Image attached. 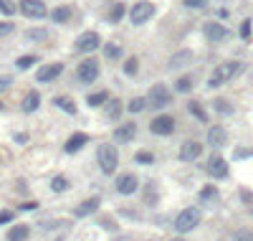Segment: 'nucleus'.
<instances>
[{
    "mask_svg": "<svg viewBox=\"0 0 253 241\" xmlns=\"http://www.w3.org/2000/svg\"><path fill=\"white\" fill-rule=\"evenodd\" d=\"M243 69L246 66L240 61H223V64H218V66L213 69V74H210V79H208V86H210V89H218V86L228 84L230 79H236Z\"/></svg>",
    "mask_w": 253,
    "mask_h": 241,
    "instance_id": "obj_1",
    "label": "nucleus"
},
{
    "mask_svg": "<svg viewBox=\"0 0 253 241\" xmlns=\"http://www.w3.org/2000/svg\"><path fill=\"white\" fill-rule=\"evenodd\" d=\"M96 162H99V168H102L104 175H112L119 165V152L117 147L112 145V142H102V145L96 147Z\"/></svg>",
    "mask_w": 253,
    "mask_h": 241,
    "instance_id": "obj_2",
    "label": "nucleus"
},
{
    "mask_svg": "<svg viewBox=\"0 0 253 241\" xmlns=\"http://www.w3.org/2000/svg\"><path fill=\"white\" fill-rule=\"evenodd\" d=\"M200 218H203V213H200V208H197V206L182 208V211L178 213V218H175V231H178V234L193 231V228L200 226Z\"/></svg>",
    "mask_w": 253,
    "mask_h": 241,
    "instance_id": "obj_3",
    "label": "nucleus"
},
{
    "mask_svg": "<svg viewBox=\"0 0 253 241\" xmlns=\"http://www.w3.org/2000/svg\"><path fill=\"white\" fill-rule=\"evenodd\" d=\"M145 102L147 107L152 109H164V107H170L172 104V92H170V86L167 84H152L149 86V92L145 94Z\"/></svg>",
    "mask_w": 253,
    "mask_h": 241,
    "instance_id": "obj_4",
    "label": "nucleus"
},
{
    "mask_svg": "<svg viewBox=\"0 0 253 241\" xmlns=\"http://www.w3.org/2000/svg\"><path fill=\"white\" fill-rule=\"evenodd\" d=\"M127 13H129V20L134 26H145L147 20H152V16H155V5H152L149 0H139V3H134Z\"/></svg>",
    "mask_w": 253,
    "mask_h": 241,
    "instance_id": "obj_5",
    "label": "nucleus"
},
{
    "mask_svg": "<svg viewBox=\"0 0 253 241\" xmlns=\"http://www.w3.org/2000/svg\"><path fill=\"white\" fill-rule=\"evenodd\" d=\"M76 76H79L81 84H94L99 79V59H84L79 66H76Z\"/></svg>",
    "mask_w": 253,
    "mask_h": 241,
    "instance_id": "obj_6",
    "label": "nucleus"
},
{
    "mask_svg": "<svg viewBox=\"0 0 253 241\" xmlns=\"http://www.w3.org/2000/svg\"><path fill=\"white\" fill-rule=\"evenodd\" d=\"M149 132L157 137H170L175 132V117L172 114H157L149 122Z\"/></svg>",
    "mask_w": 253,
    "mask_h": 241,
    "instance_id": "obj_7",
    "label": "nucleus"
},
{
    "mask_svg": "<svg viewBox=\"0 0 253 241\" xmlns=\"http://www.w3.org/2000/svg\"><path fill=\"white\" fill-rule=\"evenodd\" d=\"M20 13L30 20H43L48 16V8L43 0H20Z\"/></svg>",
    "mask_w": 253,
    "mask_h": 241,
    "instance_id": "obj_8",
    "label": "nucleus"
},
{
    "mask_svg": "<svg viewBox=\"0 0 253 241\" xmlns=\"http://www.w3.org/2000/svg\"><path fill=\"white\" fill-rule=\"evenodd\" d=\"M205 168H208V173H210V178H215V180H225L228 173H230L228 160L223 155H210V158H208V165Z\"/></svg>",
    "mask_w": 253,
    "mask_h": 241,
    "instance_id": "obj_9",
    "label": "nucleus"
},
{
    "mask_svg": "<svg viewBox=\"0 0 253 241\" xmlns=\"http://www.w3.org/2000/svg\"><path fill=\"white\" fill-rule=\"evenodd\" d=\"M61 74H63V64H61V61L43 64V66L38 69V74H36V81H38V84H51V81H56Z\"/></svg>",
    "mask_w": 253,
    "mask_h": 241,
    "instance_id": "obj_10",
    "label": "nucleus"
},
{
    "mask_svg": "<svg viewBox=\"0 0 253 241\" xmlns=\"http://www.w3.org/2000/svg\"><path fill=\"white\" fill-rule=\"evenodd\" d=\"M102 46V38H99L96 31H84V33L76 38V51L79 53H91Z\"/></svg>",
    "mask_w": 253,
    "mask_h": 241,
    "instance_id": "obj_11",
    "label": "nucleus"
},
{
    "mask_svg": "<svg viewBox=\"0 0 253 241\" xmlns=\"http://www.w3.org/2000/svg\"><path fill=\"white\" fill-rule=\"evenodd\" d=\"M114 188H117L119 195H132V193H137L139 180H137L134 173H122V175H119V178L114 180Z\"/></svg>",
    "mask_w": 253,
    "mask_h": 241,
    "instance_id": "obj_12",
    "label": "nucleus"
},
{
    "mask_svg": "<svg viewBox=\"0 0 253 241\" xmlns=\"http://www.w3.org/2000/svg\"><path fill=\"white\" fill-rule=\"evenodd\" d=\"M203 36L210 41V43H223V41L230 36V31H228L225 26L213 23V20H210V23H205V26H203Z\"/></svg>",
    "mask_w": 253,
    "mask_h": 241,
    "instance_id": "obj_13",
    "label": "nucleus"
},
{
    "mask_svg": "<svg viewBox=\"0 0 253 241\" xmlns=\"http://www.w3.org/2000/svg\"><path fill=\"white\" fill-rule=\"evenodd\" d=\"M200 155H203V145H200V142H195V140L182 142V147H180V160L182 162H195Z\"/></svg>",
    "mask_w": 253,
    "mask_h": 241,
    "instance_id": "obj_14",
    "label": "nucleus"
},
{
    "mask_svg": "<svg viewBox=\"0 0 253 241\" xmlns=\"http://www.w3.org/2000/svg\"><path fill=\"white\" fill-rule=\"evenodd\" d=\"M99 206H102V198H99V195H91V198L81 201L79 206L74 208V216H76V218H86V216L96 213V211H99Z\"/></svg>",
    "mask_w": 253,
    "mask_h": 241,
    "instance_id": "obj_15",
    "label": "nucleus"
},
{
    "mask_svg": "<svg viewBox=\"0 0 253 241\" xmlns=\"http://www.w3.org/2000/svg\"><path fill=\"white\" fill-rule=\"evenodd\" d=\"M225 142H228V132H225L223 125H213L210 129H208V145H210V147L221 150Z\"/></svg>",
    "mask_w": 253,
    "mask_h": 241,
    "instance_id": "obj_16",
    "label": "nucleus"
},
{
    "mask_svg": "<svg viewBox=\"0 0 253 241\" xmlns=\"http://www.w3.org/2000/svg\"><path fill=\"white\" fill-rule=\"evenodd\" d=\"M137 137V125L132 122H122V125H117V129H114V140L117 142H132Z\"/></svg>",
    "mask_w": 253,
    "mask_h": 241,
    "instance_id": "obj_17",
    "label": "nucleus"
},
{
    "mask_svg": "<svg viewBox=\"0 0 253 241\" xmlns=\"http://www.w3.org/2000/svg\"><path fill=\"white\" fill-rule=\"evenodd\" d=\"M86 142H89V135L86 132H74L69 140H66V145H63V150L69 152V155H76V152H79Z\"/></svg>",
    "mask_w": 253,
    "mask_h": 241,
    "instance_id": "obj_18",
    "label": "nucleus"
},
{
    "mask_svg": "<svg viewBox=\"0 0 253 241\" xmlns=\"http://www.w3.org/2000/svg\"><path fill=\"white\" fill-rule=\"evenodd\" d=\"M193 61V51H178L175 56L167 61V69H172V71H178V69H182V66H188V64Z\"/></svg>",
    "mask_w": 253,
    "mask_h": 241,
    "instance_id": "obj_19",
    "label": "nucleus"
},
{
    "mask_svg": "<svg viewBox=\"0 0 253 241\" xmlns=\"http://www.w3.org/2000/svg\"><path fill=\"white\" fill-rule=\"evenodd\" d=\"M122 109H124V104L119 102V99H114V96H109V102L104 104V119H119L122 117Z\"/></svg>",
    "mask_w": 253,
    "mask_h": 241,
    "instance_id": "obj_20",
    "label": "nucleus"
},
{
    "mask_svg": "<svg viewBox=\"0 0 253 241\" xmlns=\"http://www.w3.org/2000/svg\"><path fill=\"white\" fill-rule=\"evenodd\" d=\"M30 236V226L28 224H15V226H10V231H8V241H28Z\"/></svg>",
    "mask_w": 253,
    "mask_h": 241,
    "instance_id": "obj_21",
    "label": "nucleus"
},
{
    "mask_svg": "<svg viewBox=\"0 0 253 241\" xmlns=\"http://www.w3.org/2000/svg\"><path fill=\"white\" fill-rule=\"evenodd\" d=\"M41 107V94L33 89V92H28L26 96H23V102H20V109H23L26 114H30V112H36V109Z\"/></svg>",
    "mask_w": 253,
    "mask_h": 241,
    "instance_id": "obj_22",
    "label": "nucleus"
},
{
    "mask_svg": "<svg viewBox=\"0 0 253 241\" xmlns=\"http://www.w3.org/2000/svg\"><path fill=\"white\" fill-rule=\"evenodd\" d=\"M53 104H56L59 109H63V112L66 114H76V112H79V109H76V104H74V99H71V96H63V94H59V96H53Z\"/></svg>",
    "mask_w": 253,
    "mask_h": 241,
    "instance_id": "obj_23",
    "label": "nucleus"
},
{
    "mask_svg": "<svg viewBox=\"0 0 253 241\" xmlns=\"http://www.w3.org/2000/svg\"><path fill=\"white\" fill-rule=\"evenodd\" d=\"M193 86H195V79L190 74H182V76H178V81H175V92L188 94V92H193Z\"/></svg>",
    "mask_w": 253,
    "mask_h": 241,
    "instance_id": "obj_24",
    "label": "nucleus"
},
{
    "mask_svg": "<svg viewBox=\"0 0 253 241\" xmlns=\"http://www.w3.org/2000/svg\"><path fill=\"white\" fill-rule=\"evenodd\" d=\"M102 53H104L109 61H117V59L124 56V51H122V46H119V43H104V46H102Z\"/></svg>",
    "mask_w": 253,
    "mask_h": 241,
    "instance_id": "obj_25",
    "label": "nucleus"
},
{
    "mask_svg": "<svg viewBox=\"0 0 253 241\" xmlns=\"http://www.w3.org/2000/svg\"><path fill=\"white\" fill-rule=\"evenodd\" d=\"M69 18H71V8H66V5H59V8L51 10L53 23H69Z\"/></svg>",
    "mask_w": 253,
    "mask_h": 241,
    "instance_id": "obj_26",
    "label": "nucleus"
},
{
    "mask_svg": "<svg viewBox=\"0 0 253 241\" xmlns=\"http://www.w3.org/2000/svg\"><path fill=\"white\" fill-rule=\"evenodd\" d=\"M124 16H127V5L124 3H114L112 10H109V23H119Z\"/></svg>",
    "mask_w": 253,
    "mask_h": 241,
    "instance_id": "obj_27",
    "label": "nucleus"
},
{
    "mask_svg": "<svg viewBox=\"0 0 253 241\" xmlns=\"http://www.w3.org/2000/svg\"><path fill=\"white\" fill-rule=\"evenodd\" d=\"M106 102H109V92H94L86 96V104L89 107H104Z\"/></svg>",
    "mask_w": 253,
    "mask_h": 241,
    "instance_id": "obj_28",
    "label": "nucleus"
},
{
    "mask_svg": "<svg viewBox=\"0 0 253 241\" xmlns=\"http://www.w3.org/2000/svg\"><path fill=\"white\" fill-rule=\"evenodd\" d=\"M218 195H221V193H218L215 185H203V188H200V201H203V203H213V201H218Z\"/></svg>",
    "mask_w": 253,
    "mask_h": 241,
    "instance_id": "obj_29",
    "label": "nucleus"
},
{
    "mask_svg": "<svg viewBox=\"0 0 253 241\" xmlns=\"http://www.w3.org/2000/svg\"><path fill=\"white\" fill-rule=\"evenodd\" d=\"M139 71V56H127L124 59V76H137Z\"/></svg>",
    "mask_w": 253,
    "mask_h": 241,
    "instance_id": "obj_30",
    "label": "nucleus"
},
{
    "mask_svg": "<svg viewBox=\"0 0 253 241\" xmlns=\"http://www.w3.org/2000/svg\"><path fill=\"white\" fill-rule=\"evenodd\" d=\"M188 112L197 119V122H205V119H208V114H205V109H203L200 102H188Z\"/></svg>",
    "mask_w": 253,
    "mask_h": 241,
    "instance_id": "obj_31",
    "label": "nucleus"
},
{
    "mask_svg": "<svg viewBox=\"0 0 253 241\" xmlns=\"http://www.w3.org/2000/svg\"><path fill=\"white\" fill-rule=\"evenodd\" d=\"M145 107H147L145 96H134V99H129V102H127V109H129L132 114H139V112H142V109H145Z\"/></svg>",
    "mask_w": 253,
    "mask_h": 241,
    "instance_id": "obj_32",
    "label": "nucleus"
},
{
    "mask_svg": "<svg viewBox=\"0 0 253 241\" xmlns=\"http://www.w3.org/2000/svg\"><path fill=\"white\" fill-rule=\"evenodd\" d=\"M145 203L147 206H157V188H155V183H147L145 185Z\"/></svg>",
    "mask_w": 253,
    "mask_h": 241,
    "instance_id": "obj_33",
    "label": "nucleus"
},
{
    "mask_svg": "<svg viewBox=\"0 0 253 241\" xmlns=\"http://www.w3.org/2000/svg\"><path fill=\"white\" fill-rule=\"evenodd\" d=\"M66 188H69V180H66L63 175H56V178L51 180V191L53 193H63Z\"/></svg>",
    "mask_w": 253,
    "mask_h": 241,
    "instance_id": "obj_34",
    "label": "nucleus"
},
{
    "mask_svg": "<svg viewBox=\"0 0 253 241\" xmlns=\"http://www.w3.org/2000/svg\"><path fill=\"white\" fill-rule=\"evenodd\" d=\"M134 160L139 162V165H152V162H155V155H152L149 150H139L134 155Z\"/></svg>",
    "mask_w": 253,
    "mask_h": 241,
    "instance_id": "obj_35",
    "label": "nucleus"
},
{
    "mask_svg": "<svg viewBox=\"0 0 253 241\" xmlns=\"http://www.w3.org/2000/svg\"><path fill=\"white\" fill-rule=\"evenodd\" d=\"M36 61H38V56H20V59L15 61V66L26 71V69H30V66H33V64H36Z\"/></svg>",
    "mask_w": 253,
    "mask_h": 241,
    "instance_id": "obj_36",
    "label": "nucleus"
},
{
    "mask_svg": "<svg viewBox=\"0 0 253 241\" xmlns=\"http://www.w3.org/2000/svg\"><path fill=\"white\" fill-rule=\"evenodd\" d=\"M213 107H215L221 114H233V104H228L225 99H215V104H213Z\"/></svg>",
    "mask_w": 253,
    "mask_h": 241,
    "instance_id": "obj_37",
    "label": "nucleus"
},
{
    "mask_svg": "<svg viewBox=\"0 0 253 241\" xmlns=\"http://www.w3.org/2000/svg\"><path fill=\"white\" fill-rule=\"evenodd\" d=\"M233 241H253V231L251 228H238L233 234Z\"/></svg>",
    "mask_w": 253,
    "mask_h": 241,
    "instance_id": "obj_38",
    "label": "nucleus"
},
{
    "mask_svg": "<svg viewBox=\"0 0 253 241\" xmlns=\"http://www.w3.org/2000/svg\"><path fill=\"white\" fill-rule=\"evenodd\" d=\"M10 33H15V26L10 23V20H0V38H5Z\"/></svg>",
    "mask_w": 253,
    "mask_h": 241,
    "instance_id": "obj_39",
    "label": "nucleus"
},
{
    "mask_svg": "<svg viewBox=\"0 0 253 241\" xmlns=\"http://www.w3.org/2000/svg\"><path fill=\"white\" fill-rule=\"evenodd\" d=\"M0 13H3V16H13L15 13L13 0H0Z\"/></svg>",
    "mask_w": 253,
    "mask_h": 241,
    "instance_id": "obj_40",
    "label": "nucleus"
},
{
    "mask_svg": "<svg viewBox=\"0 0 253 241\" xmlns=\"http://www.w3.org/2000/svg\"><path fill=\"white\" fill-rule=\"evenodd\" d=\"M46 36H48L46 28H33V31H28V38H30V41H43Z\"/></svg>",
    "mask_w": 253,
    "mask_h": 241,
    "instance_id": "obj_41",
    "label": "nucleus"
},
{
    "mask_svg": "<svg viewBox=\"0 0 253 241\" xmlns=\"http://www.w3.org/2000/svg\"><path fill=\"white\" fill-rule=\"evenodd\" d=\"M10 86H13V76H0V94L8 92Z\"/></svg>",
    "mask_w": 253,
    "mask_h": 241,
    "instance_id": "obj_42",
    "label": "nucleus"
},
{
    "mask_svg": "<svg viewBox=\"0 0 253 241\" xmlns=\"http://www.w3.org/2000/svg\"><path fill=\"white\" fill-rule=\"evenodd\" d=\"M13 221V211H0V226H8Z\"/></svg>",
    "mask_w": 253,
    "mask_h": 241,
    "instance_id": "obj_43",
    "label": "nucleus"
},
{
    "mask_svg": "<svg viewBox=\"0 0 253 241\" xmlns=\"http://www.w3.org/2000/svg\"><path fill=\"white\" fill-rule=\"evenodd\" d=\"M188 8H205L208 5V0H182Z\"/></svg>",
    "mask_w": 253,
    "mask_h": 241,
    "instance_id": "obj_44",
    "label": "nucleus"
},
{
    "mask_svg": "<svg viewBox=\"0 0 253 241\" xmlns=\"http://www.w3.org/2000/svg\"><path fill=\"white\" fill-rule=\"evenodd\" d=\"M236 158H238V160H243V158H253V147H251V150H243V147L236 150Z\"/></svg>",
    "mask_w": 253,
    "mask_h": 241,
    "instance_id": "obj_45",
    "label": "nucleus"
},
{
    "mask_svg": "<svg viewBox=\"0 0 253 241\" xmlns=\"http://www.w3.org/2000/svg\"><path fill=\"white\" fill-rule=\"evenodd\" d=\"M240 36L251 38V20H243V26H240Z\"/></svg>",
    "mask_w": 253,
    "mask_h": 241,
    "instance_id": "obj_46",
    "label": "nucleus"
},
{
    "mask_svg": "<svg viewBox=\"0 0 253 241\" xmlns=\"http://www.w3.org/2000/svg\"><path fill=\"white\" fill-rule=\"evenodd\" d=\"M13 140L18 142V145H26V142H28V132H15Z\"/></svg>",
    "mask_w": 253,
    "mask_h": 241,
    "instance_id": "obj_47",
    "label": "nucleus"
},
{
    "mask_svg": "<svg viewBox=\"0 0 253 241\" xmlns=\"http://www.w3.org/2000/svg\"><path fill=\"white\" fill-rule=\"evenodd\" d=\"M99 226H102V228H109V231H117V224H112V221H104V218L99 221Z\"/></svg>",
    "mask_w": 253,
    "mask_h": 241,
    "instance_id": "obj_48",
    "label": "nucleus"
},
{
    "mask_svg": "<svg viewBox=\"0 0 253 241\" xmlns=\"http://www.w3.org/2000/svg\"><path fill=\"white\" fill-rule=\"evenodd\" d=\"M20 208H23V211H33V208H36V203H23Z\"/></svg>",
    "mask_w": 253,
    "mask_h": 241,
    "instance_id": "obj_49",
    "label": "nucleus"
},
{
    "mask_svg": "<svg viewBox=\"0 0 253 241\" xmlns=\"http://www.w3.org/2000/svg\"><path fill=\"white\" fill-rule=\"evenodd\" d=\"M170 241H185V239H170Z\"/></svg>",
    "mask_w": 253,
    "mask_h": 241,
    "instance_id": "obj_50",
    "label": "nucleus"
},
{
    "mask_svg": "<svg viewBox=\"0 0 253 241\" xmlns=\"http://www.w3.org/2000/svg\"><path fill=\"white\" fill-rule=\"evenodd\" d=\"M56 241H63V239H56Z\"/></svg>",
    "mask_w": 253,
    "mask_h": 241,
    "instance_id": "obj_51",
    "label": "nucleus"
}]
</instances>
